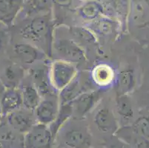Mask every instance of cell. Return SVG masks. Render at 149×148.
<instances>
[{"mask_svg":"<svg viewBox=\"0 0 149 148\" xmlns=\"http://www.w3.org/2000/svg\"><path fill=\"white\" fill-rule=\"evenodd\" d=\"M116 28V22L105 17H100L93 21L92 29L100 35H109L115 31Z\"/></svg>","mask_w":149,"mask_h":148,"instance_id":"obj_23","label":"cell"},{"mask_svg":"<svg viewBox=\"0 0 149 148\" xmlns=\"http://www.w3.org/2000/svg\"><path fill=\"white\" fill-rule=\"evenodd\" d=\"M23 70L19 67L15 66H9L5 70V76L9 81H11L13 84L19 82L23 76Z\"/></svg>","mask_w":149,"mask_h":148,"instance_id":"obj_26","label":"cell"},{"mask_svg":"<svg viewBox=\"0 0 149 148\" xmlns=\"http://www.w3.org/2000/svg\"><path fill=\"white\" fill-rule=\"evenodd\" d=\"M59 110V99L56 96H49L42 99L35 109V119L38 124L49 126L56 119Z\"/></svg>","mask_w":149,"mask_h":148,"instance_id":"obj_7","label":"cell"},{"mask_svg":"<svg viewBox=\"0 0 149 148\" xmlns=\"http://www.w3.org/2000/svg\"><path fill=\"white\" fill-rule=\"evenodd\" d=\"M70 33L73 40L81 45H90L97 42V38L90 29L84 27H73L70 28Z\"/></svg>","mask_w":149,"mask_h":148,"instance_id":"obj_20","label":"cell"},{"mask_svg":"<svg viewBox=\"0 0 149 148\" xmlns=\"http://www.w3.org/2000/svg\"><path fill=\"white\" fill-rule=\"evenodd\" d=\"M130 128L135 134L149 140V116H139L130 125Z\"/></svg>","mask_w":149,"mask_h":148,"instance_id":"obj_24","label":"cell"},{"mask_svg":"<svg viewBox=\"0 0 149 148\" xmlns=\"http://www.w3.org/2000/svg\"><path fill=\"white\" fill-rule=\"evenodd\" d=\"M84 92L85 91L81 85L80 76L78 74L77 77L68 85H67L64 89H62V90L59 91V106L72 102L76 98L78 97Z\"/></svg>","mask_w":149,"mask_h":148,"instance_id":"obj_14","label":"cell"},{"mask_svg":"<svg viewBox=\"0 0 149 148\" xmlns=\"http://www.w3.org/2000/svg\"><path fill=\"white\" fill-rule=\"evenodd\" d=\"M0 148H24V135L0 127Z\"/></svg>","mask_w":149,"mask_h":148,"instance_id":"obj_15","label":"cell"},{"mask_svg":"<svg viewBox=\"0 0 149 148\" xmlns=\"http://www.w3.org/2000/svg\"><path fill=\"white\" fill-rule=\"evenodd\" d=\"M58 134L61 148H93L91 134L83 124H72L62 127Z\"/></svg>","mask_w":149,"mask_h":148,"instance_id":"obj_2","label":"cell"},{"mask_svg":"<svg viewBox=\"0 0 149 148\" xmlns=\"http://www.w3.org/2000/svg\"><path fill=\"white\" fill-rule=\"evenodd\" d=\"M32 75L33 85L38 90L41 96H44V98L56 96L51 90V88H54V87L52 86L50 79L49 71L46 72L45 69H37L33 72Z\"/></svg>","mask_w":149,"mask_h":148,"instance_id":"obj_13","label":"cell"},{"mask_svg":"<svg viewBox=\"0 0 149 148\" xmlns=\"http://www.w3.org/2000/svg\"><path fill=\"white\" fill-rule=\"evenodd\" d=\"M22 38L40 51L51 56L53 44V26L51 19L46 15L33 17L20 31Z\"/></svg>","mask_w":149,"mask_h":148,"instance_id":"obj_1","label":"cell"},{"mask_svg":"<svg viewBox=\"0 0 149 148\" xmlns=\"http://www.w3.org/2000/svg\"><path fill=\"white\" fill-rule=\"evenodd\" d=\"M113 69L107 65H100L93 70V80L100 86H108L113 80Z\"/></svg>","mask_w":149,"mask_h":148,"instance_id":"obj_22","label":"cell"},{"mask_svg":"<svg viewBox=\"0 0 149 148\" xmlns=\"http://www.w3.org/2000/svg\"><path fill=\"white\" fill-rule=\"evenodd\" d=\"M102 145L104 148H132L131 145L116 135H111L105 138Z\"/></svg>","mask_w":149,"mask_h":148,"instance_id":"obj_25","label":"cell"},{"mask_svg":"<svg viewBox=\"0 0 149 148\" xmlns=\"http://www.w3.org/2000/svg\"><path fill=\"white\" fill-rule=\"evenodd\" d=\"M53 47L60 60L70 63H83L86 60L84 51L71 39H60L53 43Z\"/></svg>","mask_w":149,"mask_h":148,"instance_id":"obj_5","label":"cell"},{"mask_svg":"<svg viewBox=\"0 0 149 148\" xmlns=\"http://www.w3.org/2000/svg\"><path fill=\"white\" fill-rule=\"evenodd\" d=\"M78 13L84 19L93 22L102 17L104 13V7L97 1H88L79 7Z\"/></svg>","mask_w":149,"mask_h":148,"instance_id":"obj_18","label":"cell"},{"mask_svg":"<svg viewBox=\"0 0 149 148\" xmlns=\"http://www.w3.org/2000/svg\"><path fill=\"white\" fill-rule=\"evenodd\" d=\"M23 105L22 90L17 88H8L4 93L0 103V113L4 118L19 110Z\"/></svg>","mask_w":149,"mask_h":148,"instance_id":"obj_10","label":"cell"},{"mask_svg":"<svg viewBox=\"0 0 149 148\" xmlns=\"http://www.w3.org/2000/svg\"><path fill=\"white\" fill-rule=\"evenodd\" d=\"M49 75L52 86L60 91L77 77L78 72L72 63L58 59L51 65Z\"/></svg>","mask_w":149,"mask_h":148,"instance_id":"obj_3","label":"cell"},{"mask_svg":"<svg viewBox=\"0 0 149 148\" xmlns=\"http://www.w3.org/2000/svg\"><path fill=\"white\" fill-rule=\"evenodd\" d=\"M24 4L22 0H0V22L10 26Z\"/></svg>","mask_w":149,"mask_h":148,"instance_id":"obj_11","label":"cell"},{"mask_svg":"<svg viewBox=\"0 0 149 148\" xmlns=\"http://www.w3.org/2000/svg\"><path fill=\"white\" fill-rule=\"evenodd\" d=\"M93 122L101 133L114 135L120 128L118 121L108 106H102L96 112Z\"/></svg>","mask_w":149,"mask_h":148,"instance_id":"obj_9","label":"cell"},{"mask_svg":"<svg viewBox=\"0 0 149 148\" xmlns=\"http://www.w3.org/2000/svg\"><path fill=\"white\" fill-rule=\"evenodd\" d=\"M22 94L24 108L34 111L42 101L41 95L33 84L28 83L22 87Z\"/></svg>","mask_w":149,"mask_h":148,"instance_id":"obj_17","label":"cell"},{"mask_svg":"<svg viewBox=\"0 0 149 148\" xmlns=\"http://www.w3.org/2000/svg\"><path fill=\"white\" fill-rule=\"evenodd\" d=\"M116 111L120 119L126 123L133 119L134 109L128 95H116Z\"/></svg>","mask_w":149,"mask_h":148,"instance_id":"obj_19","label":"cell"},{"mask_svg":"<svg viewBox=\"0 0 149 148\" xmlns=\"http://www.w3.org/2000/svg\"><path fill=\"white\" fill-rule=\"evenodd\" d=\"M103 96L102 89L85 91L70 102L73 116L77 119H82L95 108Z\"/></svg>","mask_w":149,"mask_h":148,"instance_id":"obj_6","label":"cell"},{"mask_svg":"<svg viewBox=\"0 0 149 148\" xmlns=\"http://www.w3.org/2000/svg\"><path fill=\"white\" fill-rule=\"evenodd\" d=\"M7 88H5V85L2 83V81L0 80V103H1V100H2V98L3 96L4 93L6 90Z\"/></svg>","mask_w":149,"mask_h":148,"instance_id":"obj_27","label":"cell"},{"mask_svg":"<svg viewBox=\"0 0 149 148\" xmlns=\"http://www.w3.org/2000/svg\"><path fill=\"white\" fill-rule=\"evenodd\" d=\"M55 141L49 127L37 123L24 135V148H54Z\"/></svg>","mask_w":149,"mask_h":148,"instance_id":"obj_4","label":"cell"},{"mask_svg":"<svg viewBox=\"0 0 149 148\" xmlns=\"http://www.w3.org/2000/svg\"><path fill=\"white\" fill-rule=\"evenodd\" d=\"M136 85L134 72L130 67L124 68L120 72L117 79V94L128 95Z\"/></svg>","mask_w":149,"mask_h":148,"instance_id":"obj_16","label":"cell"},{"mask_svg":"<svg viewBox=\"0 0 149 148\" xmlns=\"http://www.w3.org/2000/svg\"><path fill=\"white\" fill-rule=\"evenodd\" d=\"M14 51L25 64H33V62L42 59L45 53L29 43H19L14 47Z\"/></svg>","mask_w":149,"mask_h":148,"instance_id":"obj_12","label":"cell"},{"mask_svg":"<svg viewBox=\"0 0 149 148\" xmlns=\"http://www.w3.org/2000/svg\"><path fill=\"white\" fill-rule=\"evenodd\" d=\"M72 116L73 109L70 103L59 106V110L56 119L54 120V122L51 125L48 126L52 133L54 134V136L56 137V138L61 128L65 125V124H66V122Z\"/></svg>","mask_w":149,"mask_h":148,"instance_id":"obj_21","label":"cell"},{"mask_svg":"<svg viewBox=\"0 0 149 148\" xmlns=\"http://www.w3.org/2000/svg\"><path fill=\"white\" fill-rule=\"evenodd\" d=\"M5 118L8 125L12 130L22 135L26 134L33 127L36 121L34 112L25 108H20Z\"/></svg>","mask_w":149,"mask_h":148,"instance_id":"obj_8","label":"cell"},{"mask_svg":"<svg viewBox=\"0 0 149 148\" xmlns=\"http://www.w3.org/2000/svg\"><path fill=\"white\" fill-rule=\"evenodd\" d=\"M3 119H4V117L2 116V115H1V113H0V127H2V123H3Z\"/></svg>","mask_w":149,"mask_h":148,"instance_id":"obj_28","label":"cell"}]
</instances>
